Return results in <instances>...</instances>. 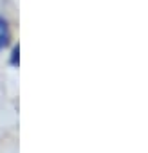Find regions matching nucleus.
<instances>
[{
    "instance_id": "nucleus-2",
    "label": "nucleus",
    "mask_w": 148,
    "mask_h": 153,
    "mask_svg": "<svg viewBox=\"0 0 148 153\" xmlns=\"http://www.w3.org/2000/svg\"><path fill=\"white\" fill-rule=\"evenodd\" d=\"M18 54H20V49H18V45L13 49V54H11V65L13 67H18Z\"/></svg>"
},
{
    "instance_id": "nucleus-1",
    "label": "nucleus",
    "mask_w": 148,
    "mask_h": 153,
    "mask_svg": "<svg viewBox=\"0 0 148 153\" xmlns=\"http://www.w3.org/2000/svg\"><path fill=\"white\" fill-rule=\"evenodd\" d=\"M9 40H11V34H9L7 20L4 16H0V51H4L9 45Z\"/></svg>"
}]
</instances>
